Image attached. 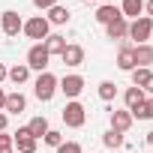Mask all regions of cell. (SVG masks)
<instances>
[{"label": "cell", "mask_w": 153, "mask_h": 153, "mask_svg": "<svg viewBox=\"0 0 153 153\" xmlns=\"http://www.w3.org/2000/svg\"><path fill=\"white\" fill-rule=\"evenodd\" d=\"M6 78H9L12 84H24V81L30 78V66H27V63H15V66L9 69V75H6Z\"/></svg>", "instance_id": "obj_19"}, {"label": "cell", "mask_w": 153, "mask_h": 153, "mask_svg": "<svg viewBox=\"0 0 153 153\" xmlns=\"http://www.w3.org/2000/svg\"><path fill=\"white\" fill-rule=\"evenodd\" d=\"M33 6L36 9H51V6H57V0H33Z\"/></svg>", "instance_id": "obj_29"}, {"label": "cell", "mask_w": 153, "mask_h": 153, "mask_svg": "<svg viewBox=\"0 0 153 153\" xmlns=\"http://www.w3.org/2000/svg\"><path fill=\"white\" fill-rule=\"evenodd\" d=\"M141 12H144V0H123L120 3V15L129 21H135V18H141Z\"/></svg>", "instance_id": "obj_13"}, {"label": "cell", "mask_w": 153, "mask_h": 153, "mask_svg": "<svg viewBox=\"0 0 153 153\" xmlns=\"http://www.w3.org/2000/svg\"><path fill=\"white\" fill-rule=\"evenodd\" d=\"M12 141H15V150H18V153H36V138L30 135L27 126H21V129L12 135Z\"/></svg>", "instance_id": "obj_8"}, {"label": "cell", "mask_w": 153, "mask_h": 153, "mask_svg": "<svg viewBox=\"0 0 153 153\" xmlns=\"http://www.w3.org/2000/svg\"><path fill=\"white\" fill-rule=\"evenodd\" d=\"M105 33H108V39H126L129 36V21L126 18H117V21L105 24Z\"/></svg>", "instance_id": "obj_15"}, {"label": "cell", "mask_w": 153, "mask_h": 153, "mask_svg": "<svg viewBox=\"0 0 153 153\" xmlns=\"http://www.w3.org/2000/svg\"><path fill=\"white\" fill-rule=\"evenodd\" d=\"M144 12H147V18H153V0H147V3H144Z\"/></svg>", "instance_id": "obj_32"}, {"label": "cell", "mask_w": 153, "mask_h": 153, "mask_svg": "<svg viewBox=\"0 0 153 153\" xmlns=\"http://www.w3.org/2000/svg\"><path fill=\"white\" fill-rule=\"evenodd\" d=\"M27 129H30V135H33V138L39 141V138H42V135H45V132H48L51 126H48V120H45V117L39 114V117H33V120L27 123Z\"/></svg>", "instance_id": "obj_22"}, {"label": "cell", "mask_w": 153, "mask_h": 153, "mask_svg": "<svg viewBox=\"0 0 153 153\" xmlns=\"http://www.w3.org/2000/svg\"><path fill=\"white\" fill-rule=\"evenodd\" d=\"M42 45H45V51H48V54H57V57H60V54H63V48H66L69 42H66L60 33H48V39H45Z\"/></svg>", "instance_id": "obj_17"}, {"label": "cell", "mask_w": 153, "mask_h": 153, "mask_svg": "<svg viewBox=\"0 0 153 153\" xmlns=\"http://www.w3.org/2000/svg\"><path fill=\"white\" fill-rule=\"evenodd\" d=\"M129 75H132V87H144V81L150 78L153 72H150V69H144V66H135Z\"/></svg>", "instance_id": "obj_25"}, {"label": "cell", "mask_w": 153, "mask_h": 153, "mask_svg": "<svg viewBox=\"0 0 153 153\" xmlns=\"http://www.w3.org/2000/svg\"><path fill=\"white\" fill-rule=\"evenodd\" d=\"M48 60H51V54L45 51V45H42V42H33L30 51H27V66H30V72H45V69H48Z\"/></svg>", "instance_id": "obj_6"}, {"label": "cell", "mask_w": 153, "mask_h": 153, "mask_svg": "<svg viewBox=\"0 0 153 153\" xmlns=\"http://www.w3.org/2000/svg\"><path fill=\"white\" fill-rule=\"evenodd\" d=\"M21 33H24L27 39L45 42V39H48V33H51V24H48V18H45V15H33V18H27V21H24Z\"/></svg>", "instance_id": "obj_3"}, {"label": "cell", "mask_w": 153, "mask_h": 153, "mask_svg": "<svg viewBox=\"0 0 153 153\" xmlns=\"http://www.w3.org/2000/svg\"><path fill=\"white\" fill-rule=\"evenodd\" d=\"M57 75H51L48 69L45 72H39V78L33 81V96L39 99V102H51L54 99V93H57Z\"/></svg>", "instance_id": "obj_1"}, {"label": "cell", "mask_w": 153, "mask_h": 153, "mask_svg": "<svg viewBox=\"0 0 153 153\" xmlns=\"http://www.w3.org/2000/svg\"><path fill=\"white\" fill-rule=\"evenodd\" d=\"M150 63H153V45H135V66H144V69H150Z\"/></svg>", "instance_id": "obj_18"}, {"label": "cell", "mask_w": 153, "mask_h": 153, "mask_svg": "<svg viewBox=\"0 0 153 153\" xmlns=\"http://www.w3.org/2000/svg\"><path fill=\"white\" fill-rule=\"evenodd\" d=\"M45 18H48V24H66V21H69V9L57 3V6H51V9H48V15H45Z\"/></svg>", "instance_id": "obj_21"}, {"label": "cell", "mask_w": 153, "mask_h": 153, "mask_svg": "<svg viewBox=\"0 0 153 153\" xmlns=\"http://www.w3.org/2000/svg\"><path fill=\"white\" fill-rule=\"evenodd\" d=\"M96 3H102V0H96Z\"/></svg>", "instance_id": "obj_38"}, {"label": "cell", "mask_w": 153, "mask_h": 153, "mask_svg": "<svg viewBox=\"0 0 153 153\" xmlns=\"http://www.w3.org/2000/svg\"><path fill=\"white\" fill-rule=\"evenodd\" d=\"M21 111H27V99H24V93H6V105H3V114H21Z\"/></svg>", "instance_id": "obj_11"}, {"label": "cell", "mask_w": 153, "mask_h": 153, "mask_svg": "<svg viewBox=\"0 0 153 153\" xmlns=\"http://www.w3.org/2000/svg\"><path fill=\"white\" fill-rule=\"evenodd\" d=\"M117 18H123V15H120V6L102 3V6L96 9V21H99V24H111V21H117Z\"/></svg>", "instance_id": "obj_14"}, {"label": "cell", "mask_w": 153, "mask_h": 153, "mask_svg": "<svg viewBox=\"0 0 153 153\" xmlns=\"http://www.w3.org/2000/svg\"><path fill=\"white\" fill-rule=\"evenodd\" d=\"M132 123H135V120H132V114H129L126 108H123V111L111 108V129H114V132H123V135H126V132L132 129Z\"/></svg>", "instance_id": "obj_9"}, {"label": "cell", "mask_w": 153, "mask_h": 153, "mask_svg": "<svg viewBox=\"0 0 153 153\" xmlns=\"http://www.w3.org/2000/svg\"><path fill=\"white\" fill-rule=\"evenodd\" d=\"M0 153H15V147H3V150H0Z\"/></svg>", "instance_id": "obj_35"}, {"label": "cell", "mask_w": 153, "mask_h": 153, "mask_svg": "<svg viewBox=\"0 0 153 153\" xmlns=\"http://www.w3.org/2000/svg\"><path fill=\"white\" fill-rule=\"evenodd\" d=\"M42 141H45V144H48V147H54V150H57V147H60V144H63V135H60V132H57V129H48V132H45V135H42Z\"/></svg>", "instance_id": "obj_26"}, {"label": "cell", "mask_w": 153, "mask_h": 153, "mask_svg": "<svg viewBox=\"0 0 153 153\" xmlns=\"http://www.w3.org/2000/svg\"><path fill=\"white\" fill-rule=\"evenodd\" d=\"M96 93H99V99H102V102H111V99L117 96V84H114V81H99Z\"/></svg>", "instance_id": "obj_24"}, {"label": "cell", "mask_w": 153, "mask_h": 153, "mask_svg": "<svg viewBox=\"0 0 153 153\" xmlns=\"http://www.w3.org/2000/svg\"><path fill=\"white\" fill-rule=\"evenodd\" d=\"M0 27H3L6 36H18L21 27H24V21H21V15H18L15 9H6L3 15H0Z\"/></svg>", "instance_id": "obj_7"}, {"label": "cell", "mask_w": 153, "mask_h": 153, "mask_svg": "<svg viewBox=\"0 0 153 153\" xmlns=\"http://www.w3.org/2000/svg\"><path fill=\"white\" fill-rule=\"evenodd\" d=\"M6 75H9V69H6L3 63H0V81H6Z\"/></svg>", "instance_id": "obj_33"}, {"label": "cell", "mask_w": 153, "mask_h": 153, "mask_svg": "<svg viewBox=\"0 0 153 153\" xmlns=\"http://www.w3.org/2000/svg\"><path fill=\"white\" fill-rule=\"evenodd\" d=\"M147 144H150V147H153V132H147Z\"/></svg>", "instance_id": "obj_36"}, {"label": "cell", "mask_w": 153, "mask_h": 153, "mask_svg": "<svg viewBox=\"0 0 153 153\" xmlns=\"http://www.w3.org/2000/svg\"><path fill=\"white\" fill-rule=\"evenodd\" d=\"M147 96H144V90L141 87H126V93H123V102H126V111H135L141 102H144Z\"/></svg>", "instance_id": "obj_16"}, {"label": "cell", "mask_w": 153, "mask_h": 153, "mask_svg": "<svg viewBox=\"0 0 153 153\" xmlns=\"http://www.w3.org/2000/svg\"><path fill=\"white\" fill-rule=\"evenodd\" d=\"M141 90H144V93H150V96H153V75H150V78H147V81H144V87H141Z\"/></svg>", "instance_id": "obj_30"}, {"label": "cell", "mask_w": 153, "mask_h": 153, "mask_svg": "<svg viewBox=\"0 0 153 153\" xmlns=\"http://www.w3.org/2000/svg\"><path fill=\"white\" fill-rule=\"evenodd\" d=\"M57 153H84V150H81L78 141H63V144L57 147Z\"/></svg>", "instance_id": "obj_27"}, {"label": "cell", "mask_w": 153, "mask_h": 153, "mask_svg": "<svg viewBox=\"0 0 153 153\" xmlns=\"http://www.w3.org/2000/svg\"><path fill=\"white\" fill-rule=\"evenodd\" d=\"M150 36H153V18L141 15V18L129 21V36H126V39H135L138 45H144V42L150 39Z\"/></svg>", "instance_id": "obj_4"}, {"label": "cell", "mask_w": 153, "mask_h": 153, "mask_svg": "<svg viewBox=\"0 0 153 153\" xmlns=\"http://www.w3.org/2000/svg\"><path fill=\"white\" fill-rule=\"evenodd\" d=\"M132 114V120H153V96L150 99H144L135 111H129Z\"/></svg>", "instance_id": "obj_23"}, {"label": "cell", "mask_w": 153, "mask_h": 153, "mask_svg": "<svg viewBox=\"0 0 153 153\" xmlns=\"http://www.w3.org/2000/svg\"><path fill=\"white\" fill-rule=\"evenodd\" d=\"M3 105H6V90L0 87V111H3Z\"/></svg>", "instance_id": "obj_34"}, {"label": "cell", "mask_w": 153, "mask_h": 153, "mask_svg": "<svg viewBox=\"0 0 153 153\" xmlns=\"http://www.w3.org/2000/svg\"><path fill=\"white\" fill-rule=\"evenodd\" d=\"M57 90H60L66 99H78V96H81V90H84V78H81L78 72L63 75V78L57 81Z\"/></svg>", "instance_id": "obj_5"}, {"label": "cell", "mask_w": 153, "mask_h": 153, "mask_svg": "<svg viewBox=\"0 0 153 153\" xmlns=\"http://www.w3.org/2000/svg\"><path fill=\"white\" fill-rule=\"evenodd\" d=\"M60 117H63V123H66L69 129H81V126L87 123V108H84L78 99H69V102L63 105Z\"/></svg>", "instance_id": "obj_2"}, {"label": "cell", "mask_w": 153, "mask_h": 153, "mask_svg": "<svg viewBox=\"0 0 153 153\" xmlns=\"http://www.w3.org/2000/svg\"><path fill=\"white\" fill-rule=\"evenodd\" d=\"M102 144H105L108 150H120V147L126 144V135H123V132H114V129H108V132L102 135Z\"/></svg>", "instance_id": "obj_20"}, {"label": "cell", "mask_w": 153, "mask_h": 153, "mask_svg": "<svg viewBox=\"0 0 153 153\" xmlns=\"http://www.w3.org/2000/svg\"><path fill=\"white\" fill-rule=\"evenodd\" d=\"M117 66H120L123 72H132V69H135V45H120V51H117Z\"/></svg>", "instance_id": "obj_12"}, {"label": "cell", "mask_w": 153, "mask_h": 153, "mask_svg": "<svg viewBox=\"0 0 153 153\" xmlns=\"http://www.w3.org/2000/svg\"><path fill=\"white\" fill-rule=\"evenodd\" d=\"M60 60H63L69 69L81 66V63H84V48H81V45H66V48H63V54H60Z\"/></svg>", "instance_id": "obj_10"}, {"label": "cell", "mask_w": 153, "mask_h": 153, "mask_svg": "<svg viewBox=\"0 0 153 153\" xmlns=\"http://www.w3.org/2000/svg\"><path fill=\"white\" fill-rule=\"evenodd\" d=\"M3 147H15V141H12L9 132H0V150H3Z\"/></svg>", "instance_id": "obj_28"}, {"label": "cell", "mask_w": 153, "mask_h": 153, "mask_svg": "<svg viewBox=\"0 0 153 153\" xmlns=\"http://www.w3.org/2000/svg\"><path fill=\"white\" fill-rule=\"evenodd\" d=\"M6 123H9V114L0 111V132H6Z\"/></svg>", "instance_id": "obj_31"}, {"label": "cell", "mask_w": 153, "mask_h": 153, "mask_svg": "<svg viewBox=\"0 0 153 153\" xmlns=\"http://www.w3.org/2000/svg\"><path fill=\"white\" fill-rule=\"evenodd\" d=\"M108 153H120V150H108Z\"/></svg>", "instance_id": "obj_37"}]
</instances>
